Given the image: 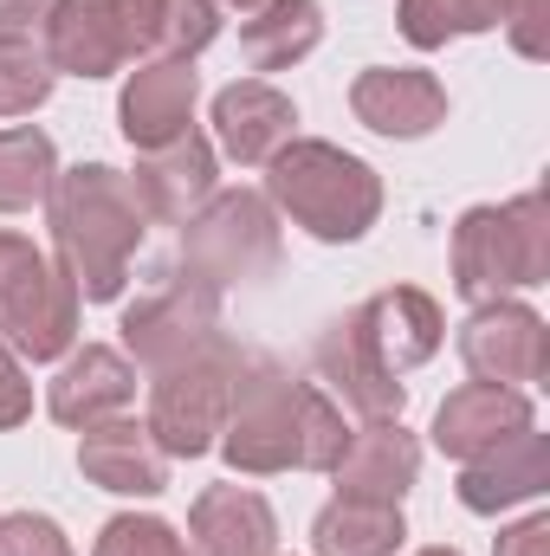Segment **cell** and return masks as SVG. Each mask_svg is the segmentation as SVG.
I'll list each match as a JSON object with an SVG mask.
<instances>
[{
  "mask_svg": "<svg viewBox=\"0 0 550 556\" xmlns=\"http://www.w3.org/2000/svg\"><path fill=\"white\" fill-rule=\"evenodd\" d=\"M59 181V149L39 124H7L0 130V214H33L46 207Z\"/></svg>",
  "mask_w": 550,
  "mask_h": 556,
  "instance_id": "obj_25",
  "label": "cell"
},
{
  "mask_svg": "<svg viewBox=\"0 0 550 556\" xmlns=\"http://www.w3.org/2000/svg\"><path fill=\"white\" fill-rule=\"evenodd\" d=\"M91 556H195V551H188V538H182L168 518H149V511H117V518L98 531Z\"/></svg>",
  "mask_w": 550,
  "mask_h": 556,
  "instance_id": "obj_29",
  "label": "cell"
},
{
  "mask_svg": "<svg viewBox=\"0 0 550 556\" xmlns=\"http://www.w3.org/2000/svg\"><path fill=\"white\" fill-rule=\"evenodd\" d=\"M492 556H550V518H545V511L518 518L512 531H499V544H492Z\"/></svg>",
  "mask_w": 550,
  "mask_h": 556,
  "instance_id": "obj_34",
  "label": "cell"
},
{
  "mask_svg": "<svg viewBox=\"0 0 550 556\" xmlns=\"http://www.w3.org/2000/svg\"><path fill=\"white\" fill-rule=\"evenodd\" d=\"M343 440H350L343 408L317 382H304V408H298V472H330L337 453H343Z\"/></svg>",
  "mask_w": 550,
  "mask_h": 556,
  "instance_id": "obj_28",
  "label": "cell"
},
{
  "mask_svg": "<svg viewBox=\"0 0 550 556\" xmlns=\"http://www.w3.org/2000/svg\"><path fill=\"white\" fill-rule=\"evenodd\" d=\"M26 415H33V382H26V369H20L13 343L0 337V433H7V427H20Z\"/></svg>",
  "mask_w": 550,
  "mask_h": 556,
  "instance_id": "obj_33",
  "label": "cell"
},
{
  "mask_svg": "<svg viewBox=\"0 0 550 556\" xmlns=\"http://www.w3.org/2000/svg\"><path fill=\"white\" fill-rule=\"evenodd\" d=\"M130 188H137L142 214L162 220V227H182L214 188H221V155L201 130L162 142V149H137V168H130Z\"/></svg>",
  "mask_w": 550,
  "mask_h": 556,
  "instance_id": "obj_14",
  "label": "cell"
},
{
  "mask_svg": "<svg viewBox=\"0 0 550 556\" xmlns=\"http://www.w3.org/2000/svg\"><path fill=\"white\" fill-rule=\"evenodd\" d=\"M59 0H0V46H46Z\"/></svg>",
  "mask_w": 550,
  "mask_h": 556,
  "instance_id": "obj_32",
  "label": "cell"
},
{
  "mask_svg": "<svg viewBox=\"0 0 550 556\" xmlns=\"http://www.w3.org/2000/svg\"><path fill=\"white\" fill-rule=\"evenodd\" d=\"M324 39V7L317 0H260L240 20V59L253 72H285L298 59H311Z\"/></svg>",
  "mask_w": 550,
  "mask_h": 556,
  "instance_id": "obj_22",
  "label": "cell"
},
{
  "mask_svg": "<svg viewBox=\"0 0 550 556\" xmlns=\"http://www.w3.org/2000/svg\"><path fill=\"white\" fill-rule=\"evenodd\" d=\"M343 330H350V343L363 350L370 369H383V376L402 382V376L421 369L427 356H440V343H447V311H440L421 285H389V291L350 304V311H343Z\"/></svg>",
  "mask_w": 550,
  "mask_h": 556,
  "instance_id": "obj_10",
  "label": "cell"
},
{
  "mask_svg": "<svg viewBox=\"0 0 550 556\" xmlns=\"http://www.w3.org/2000/svg\"><path fill=\"white\" fill-rule=\"evenodd\" d=\"M396 26H402V39H409L414 52H440L447 39L505 26V0H402Z\"/></svg>",
  "mask_w": 550,
  "mask_h": 556,
  "instance_id": "obj_26",
  "label": "cell"
},
{
  "mask_svg": "<svg viewBox=\"0 0 550 556\" xmlns=\"http://www.w3.org/2000/svg\"><path fill=\"white\" fill-rule=\"evenodd\" d=\"M330 479H337V498L402 505L414 492V479H421V440H414L402 420H363V427L343 440Z\"/></svg>",
  "mask_w": 550,
  "mask_h": 556,
  "instance_id": "obj_15",
  "label": "cell"
},
{
  "mask_svg": "<svg viewBox=\"0 0 550 556\" xmlns=\"http://www.w3.org/2000/svg\"><path fill=\"white\" fill-rule=\"evenodd\" d=\"M195 98H201L195 59H137L117 91V130L130 149H162L195 130Z\"/></svg>",
  "mask_w": 550,
  "mask_h": 556,
  "instance_id": "obj_11",
  "label": "cell"
},
{
  "mask_svg": "<svg viewBox=\"0 0 550 556\" xmlns=\"http://www.w3.org/2000/svg\"><path fill=\"white\" fill-rule=\"evenodd\" d=\"M278 214L260 188H214L188 220H182V240H175V266L195 278H208L214 291L227 285H260L278 273Z\"/></svg>",
  "mask_w": 550,
  "mask_h": 556,
  "instance_id": "obj_4",
  "label": "cell"
},
{
  "mask_svg": "<svg viewBox=\"0 0 550 556\" xmlns=\"http://www.w3.org/2000/svg\"><path fill=\"white\" fill-rule=\"evenodd\" d=\"M137 59H195L221 39V0H124Z\"/></svg>",
  "mask_w": 550,
  "mask_h": 556,
  "instance_id": "obj_23",
  "label": "cell"
},
{
  "mask_svg": "<svg viewBox=\"0 0 550 556\" xmlns=\"http://www.w3.org/2000/svg\"><path fill=\"white\" fill-rule=\"evenodd\" d=\"M247 350L221 330L214 343H201L195 356L168 363L149 376V415L142 427L155 433V446L168 459H201L214 453L221 440V420H227V402H234V376H240Z\"/></svg>",
  "mask_w": 550,
  "mask_h": 556,
  "instance_id": "obj_5",
  "label": "cell"
},
{
  "mask_svg": "<svg viewBox=\"0 0 550 556\" xmlns=\"http://www.w3.org/2000/svg\"><path fill=\"white\" fill-rule=\"evenodd\" d=\"M46 227H52V266L72 278V291L85 304L124 298L130 260L149 233V214H142L124 168H111V162L59 168V181L46 194Z\"/></svg>",
  "mask_w": 550,
  "mask_h": 556,
  "instance_id": "obj_1",
  "label": "cell"
},
{
  "mask_svg": "<svg viewBox=\"0 0 550 556\" xmlns=\"http://www.w3.org/2000/svg\"><path fill=\"white\" fill-rule=\"evenodd\" d=\"M460 363L473 382H499V389H538L550 376V324L518 304V298H492L473 304L460 337H453Z\"/></svg>",
  "mask_w": 550,
  "mask_h": 556,
  "instance_id": "obj_9",
  "label": "cell"
},
{
  "mask_svg": "<svg viewBox=\"0 0 550 556\" xmlns=\"http://www.w3.org/2000/svg\"><path fill=\"white\" fill-rule=\"evenodd\" d=\"M525 427H538V408H532L525 389L460 382V389L434 408L427 440H434V453H447V459H473V453H486V446H499V440H512V433H525Z\"/></svg>",
  "mask_w": 550,
  "mask_h": 556,
  "instance_id": "obj_19",
  "label": "cell"
},
{
  "mask_svg": "<svg viewBox=\"0 0 550 556\" xmlns=\"http://www.w3.org/2000/svg\"><path fill=\"white\" fill-rule=\"evenodd\" d=\"M266 201L324 247H357L383 220V175L343 142L291 137L266 162Z\"/></svg>",
  "mask_w": 550,
  "mask_h": 556,
  "instance_id": "obj_2",
  "label": "cell"
},
{
  "mask_svg": "<svg viewBox=\"0 0 550 556\" xmlns=\"http://www.w3.org/2000/svg\"><path fill=\"white\" fill-rule=\"evenodd\" d=\"M130 402H137V363L111 343L72 350L46 389V415L59 427H98L111 415H130Z\"/></svg>",
  "mask_w": 550,
  "mask_h": 556,
  "instance_id": "obj_18",
  "label": "cell"
},
{
  "mask_svg": "<svg viewBox=\"0 0 550 556\" xmlns=\"http://www.w3.org/2000/svg\"><path fill=\"white\" fill-rule=\"evenodd\" d=\"M350 111L363 130L389 142H421L447 124V85L421 65H370L350 85Z\"/></svg>",
  "mask_w": 550,
  "mask_h": 556,
  "instance_id": "obj_13",
  "label": "cell"
},
{
  "mask_svg": "<svg viewBox=\"0 0 550 556\" xmlns=\"http://www.w3.org/2000/svg\"><path fill=\"white\" fill-rule=\"evenodd\" d=\"M85 298L26 233L0 227V337L26 363H65L78 350Z\"/></svg>",
  "mask_w": 550,
  "mask_h": 556,
  "instance_id": "obj_6",
  "label": "cell"
},
{
  "mask_svg": "<svg viewBox=\"0 0 550 556\" xmlns=\"http://www.w3.org/2000/svg\"><path fill=\"white\" fill-rule=\"evenodd\" d=\"M447 266H453V291L466 304H492V298H518V291L550 285V194L525 188L499 207L492 201L466 207L453 220Z\"/></svg>",
  "mask_w": 550,
  "mask_h": 556,
  "instance_id": "obj_3",
  "label": "cell"
},
{
  "mask_svg": "<svg viewBox=\"0 0 550 556\" xmlns=\"http://www.w3.org/2000/svg\"><path fill=\"white\" fill-rule=\"evenodd\" d=\"M46 52L59 78H117L137 65L130 7L124 0H59L46 26Z\"/></svg>",
  "mask_w": 550,
  "mask_h": 556,
  "instance_id": "obj_12",
  "label": "cell"
},
{
  "mask_svg": "<svg viewBox=\"0 0 550 556\" xmlns=\"http://www.w3.org/2000/svg\"><path fill=\"white\" fill-rule=\"evenodd\" d=\"M78 472L98 492H111V498H155V492H168V453L130 415L78 427Z\"/></svg>",
  "mask_w": 550,
  "mask_h": 556,
  "instance_id": "obj_17",
  "label": "cell"
},
{
  "mask_svg": "<svg viewBox=\"0 0 550 556\" xmlns=\"http://www.w3.org/2000/svg\"><path fill=\"white\" fill-rule=\"evenodd\" d=\"M453 492H460V505L479 511V518H499V511H512V505L545 498L550 492V433L525 427V433H512V440H499V446L460 459V485H453Z\"/></svg>",
  "mask_w": 550,
  "mask_h": 556,
  "instance_id": "obj_16",
  "label": "cell"
},
{
  "mask_svg": "<svg viewBox=\"0 0 550 556\" xmlns=\"http://www.w3.org/2000/svg\"><path fill=\"white\" fill-rule=\"evenodd\" d=\"M409 525L402 505H363V498H330L311 518V551L317 556H402Z\"/></svg>",
  "mask_w": 550,
  "mask_h": 556,
  "instance_id": "obj_24",
  "label": "cell"
},
{
  "mask_svg": "<svg viewBox=\"0 0 550 556\" xmlns=\"http://www.w3.org/2000/svg\"><path fill=\"white\" fill-rule=\"evenodd\" d=\"M117 330H124V356L155 376V369H168V363H182L221 337V291L168 260L137 304H124Z\"/></svg>",
  "mask_w": 550,
  "mask_h": 556,
  "instance_id": "obj_8",
  "label": "cell"
},
{
  "mask_svg": "<svg viewBox=\"0 0 550 556\" xmlns=\"http://www.w3.org/2000/svg\"><path fill=\"white\" fill-rule=\"evenodd\" d=\"M221 7H234V13H253V7H260V0H221Z\"/></svg>",
  "mask_w": 550,
  "mask_h": 556,
  "instance_id": "obj_35",
  "label": "cell"
},
{
  "mask_svg": "<svg viewBox=\"0 0 550 556\" xmlns=\"http://www.w3.org/2000/svg\"><path fill=\"white\" fill-rule=\"evenodd\" d=\"M298 137V104L266 85V78H240L227 91H214V142L227 162L240 168H266L285 142Z\"/></svg>",
  "mask_w": 550,
  "mask_h": 556,
  "instance_id": "obj_20",
  "label": "cell"
},
{
  "mask_svg": "<svg viewBox=\"0 0 550 556\" xmlns=\"http://www.w3.org/2000/svg\"><path fill=\"white\" fill-rule=\"evenodd\" d=\"M0 556H78V551L59 531V518H46V511H7L0 518Z\"/></svg>",
  "mask_w": 550,
  "mask_h": 556,
  "instance_id": "obj_30",
  "label": "cell"
},
{
  "mask_svg": "<svg viewBox=\"0 0 550 556\" xmlns=\"http://www.w3.org/2000/svg\"><path fill=\"white\" fill-rule=\"evenodd\" d=\"M505 39L518 59H550V0H505Z\"/></svg>",
  "mask_w": 550,
  "mask_h": 556,
  "instance_id": "obj_31",
  "label": "cell"
},
{
  "mask_svg": "<svg viewBox=\"0 0 550 556\" xmlns=\"http://www.w3.org/2000/svg\"><path fill=\"white\" fill-rule=\"evenodd\" d=\"M195 556H278V518L253 485H208L188 511Z\"/></svg>",
  "mask_w": 550,
  "mask_h": 556,
  "instance_id": "obj_21",
  "label": "cell"
},
{
  "mask_svg": "<svg viewBox=\"0 0 550 556\" xmlns=\"http://www.w3.org/2000/svg\"><path fill=\"white\" fill-rule=\"evenodd\" d=\"M298 408H304V382L266 356L247 350L240 376H234V402L221 420V459L247 479H273V472H298Z\"/></svg>",
  "mask_w": 550,
  "mask_h": 556,
  "instance_id": "obj_7",
  "label": "cell"
},
{
  "mask_svg": "<svg viewBox=\"0 0 550 556\" xmlns=\"http://www.w3.org/2000/svg\"><path fill=\"white\" fill-rule=\"evenodd\" d=\"M414 556H460V551H447V544H427V551H414Z\"/></svg>",
  "mask_w": 550,
  "mask_h": 556,
  "instance_id": "obj_36",
  "label": "cell"
},
{
  "mask_svg": "<svg viewBox=\"0 0 550 556\" xmlns=\"http://www.w3.org/2000/svg\"><path fill=\"white\" fill-rule=\"evenodd\" d=\"M59 72L46 46H0V117H33L52 98Z\"/></svg>",
  "mask_w": 550,
  "mask_h": 556,
  "instance_id": "obj_27",
  "label": "cell"
}]
</instances>
